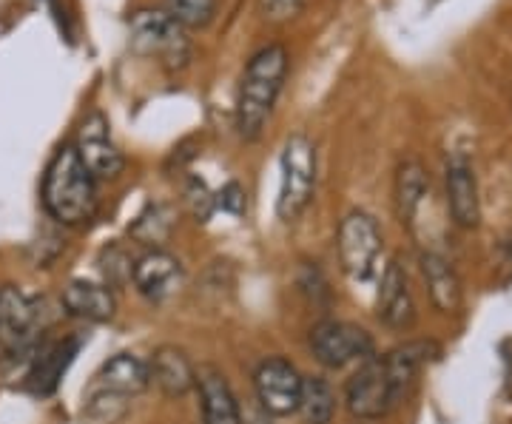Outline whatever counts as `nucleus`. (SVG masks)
<instances>
[{
  "mask_svg": "<svg viewBox=\"0 0 512 424\" xmlns=\"http://www.w3.org/2000/svg\"><path fill=\"white\" fill-rule=\"evenodd\" d=\"M285 77H288V52L279 43L259 49L248 60L237 89V131L242 140L251 143L265 131L285 86Z\"/></svg>",
  "mask_w": 512,
  "mask_h": 424,
  "instance_id": "nucleus-1",
  "label": "nucleus"
},
{
  "mask_svg": "<svg viewBox=\"0 0 512 424\" xmlns=\"http://www.w3.org/2000/svg\"><path fill=\"white\" fill-rule=\"evenodd\" d=\"M43 208L60 225H86L97 214V185L74 143L55 151L43 177Z\"/></svg>",
  "mask_w": 512,
  "mask_h": 424,
  "instance_id": "nucleus-2",
  "label": "nucleus"
},
{
  "mask_svg": "<svg viewBox=\"0 0 512 424\" xmlns=\"http://www.w3.org/2000/svg\"><path fill=\"white\" fill-rule=\"evenodd\" d=\"M148 365L134 353H114L94 373L92 385L86 390L83 416L94 424H114L128 402L148 388Z\"/></svg>",
  "mask_w": 512,
  "mask_h": 424,
  "instance_id": "nucleus-3",
  "label": "nucleus"
},
{
  "mask_svg": "<svg viewBox=\"0 0 512 424\" xmlns=\"http://www.w3.org/2000/svg\"><path fill=\"white\" fill-rule=\"evenodd\" d=\"M316 191V148L305 134H293L279 157V220L293 222L305 214Z\"/></svg>",
  "mask_w": 512,
  "mask_h": 424,
  "instance_id": "nucleus-4",
  "label": "nucleus"
},
{
  "mask_svg": "<svg viewBox=\"0 0 512 424\" xmlns=\"http://www.w3.org/2000/svg\"><path fill=\"white\" fill-rule=\"evenodd\" d=\"M131 49L137 55L157 57L168 72H180L191 60V40L185 29L160 9H140L131 15Z\"/></svg>",
  "mask_w": 512,
  "mask_h": 424,
  "instance_id": "nucleus-5",
  "label": "nucleus"
},
{
  "mask_svg": "<svg viewBox=\"0 0 512 424\" xmlns=\"http://www.w3.org/2000/svg\"><path fill=\"white\" fill-rule=\"evenodd\" d=\"M339 262L342 271L356 282H365L373 277L376 262L382 257V231L379 222L373 220L367 211H350L348 217L339 225Z\"/></svg>",
  "mask_w": 512,
  "mask_h": 424,
  "instance_id": "nucleus-6",
  "label": "nucleus"
},
{
  "mask_svg": "<svg viewBox=\"0 0 512 424\" xmlns=\"http://www.w3.org/2000/svg\"><path fill=\"white\" fill-rule=\"evenodd\" d=\"M311 353L313 359L325 368H348L353 362H365L373 353V339L365 328L350 325V322H336L325 319L311 331Z\"/></svg>",
  "mask_w": 512,
  "mask_h": 424,
  "instance_id": "nucleus-7",
  "label": "nucleus"
},
{
  "mask_svg": "<svg viewBox=\"0 0 512 424\" xmlns=\"http://www.w3.org/2000/svg\"><path fill=\"white\" fill-rule=\"evenodd\" d=\"M345 402H348L350 413L362 422L382 419L399 405V396H396L393 382L387 376L382 356L365 359L359 370L350 376L348 388H345Z\"/></svg>",
  "mask_w": 512,
  "mask_h": 424,
  "instance_id": "nucleus-8",
  "label": "nucleus"
},
{
  "mask_svg": "<svg viewBox=\"0 0 512 424\" xmlns=\"http://www.w3.org/2000/svg\"><path fill=\"white\" fill-rule=\"evenodd\" d=\"M302 379L305 376L293 368L288 359L271 356L259 362V368L254 370L256 402L268 416H291L299 410Z\"/></svg>",
  "mask_w": 512,
  "mask_h": 424,
  "instance_id": "nucleus-9",
  "label": "nucleus"
},
{
  "mask_svg": "<svg viewBox=\"0 0 512 424\" xmlns=\"http://www.w3.org/2000/svg\"><path fill=\"white\" fill-rule=\"evenodd\" d=\"M40 311L37 302L20 288H0V348L18 359L29 353L37 342Z\"/></svg>",
  "mask_w": 512,
  "mask_h": 424,
  "instance_id": "nucleus-10",
  "label": "nucleus"
},
{
  "mask_svg": "<svg viewBox=\"0 0 512 424\" xmlns=\"http://www.w3.org/2000/svg\"><path fill=\"white\" fill-rule=\"evenodd\" d=\"M74 148H77L83 166L92 171L94 180H111V177H117L123 171V166H126L120 148L114 146V140H111L109 120H106L103 111L86 114V120L77 129Z\"/></svg>",
  "mask_w": 512,
  "mask_h": 424,
  "instance_id": "nucleus-11",
  "label": "nucleus"
},
{
  "mask_svg": "<svg viewBox=\"0 0 512 424\" xmlns=\"http://www.w3.org/2000/svg\"><path fill=\"white\" fill-rule=\"evenodd\" d=\"M444 183H447V208L458 228H476L481 220V197H478L476 168L467 154L453 151L444 163Z\"/></svg>",
  "mask_w": 512,
  "mask_h": 424,
  "instance_id": "nucleus-12",
  "label": "nucleus"
},
{
  "mask_svg": "<svg viewBox=\"0 0 512 424\" xmlns=\"http://www.w3.org/2000/svg\"><path fill=\"white\" fill-rule=\"evenodd\" d=\"M131 282L148 302H163L183 285V265L163 248H151L131 268Z\"/></svg>",
  "mask_w": 512,
  "mask_h": 424,
  "instance_id": "nucleus-13",
  "label": "nucleus"
},
{
  "mask_svg": "<svg viewBox=\"0 0 512 424\" xmlns=\"http://www.w3.org/2000/svg\"><path fill=\"white\" fill-rule=\"evenodd\" d=\"M376 311L379 319L390 331H407L416 322V302L407 274L399 262H390L384 268L382 285H379V299H376Z\"/></svg>",
  "mask_w": 512,
  "mask_h": 424,
  "instance_id": "nucleus-14",
  "label": "nucleus"
},
{
  "mask_svg": "<svg viewBox=\"0 0 512 424\" xmlns=\"http://www.w3.org/2000/svg\"><path fill=\"white\" fill-rule=\"evenodd\" d=\"M197 390H200L202 424H242V407L220 368L200 365Z\"/></svg>",
  "mask_w": 512,
  "mask_h": 424,
  "instance_id": "nucleus-15",
  "label": "nucleus"
},
{
  "mask_svg": "<svg viewBox=\"0 0 512 424\" xmlns=\"http://www.w3.org/2000/svg\"><path fill=\"white\" fill-rule=\"evenodd\" d=\"M148 365V382L163 390L168 399H183L185 393L197 388V368L191 359L174 345H163L151 353Z\"/></svg>",
  "mask_w": 512,
  "mask_h": 424,
  "instance_id": "nucleus-16",
  "label": "nucleus"
},
{
  "mask_svg": "<svg viewBox=\"0 0 512 424\" xmlns=\"http://www.w3.org/2000/svg\"><path fill=\"white\" fill-rule=\"evenodd\" d=\"M80 348H83V336H69V339H60L52 348L37 353L32 370L26 376V388L35 396H52L60 388V379L66 376V370L72 368Z\"/></svg>",
  "mask_w": 512,
  "mask_h": 424,
  "instance_id": "nucleus-17",
  "label": "nucleus"
},
{
  "mask_svg": "<svg viewBox=\"0 0 512 424\" xmlns=\"http://www.w3.org/2000/svg\"><path fill=\"white\" fill-rule=\"evenodd\" d=\"M60 305L69 316L86 319V322H109L117 308L109 285H97V282H86V279L69 282L60 294Z\"/></svg>",
  "mask_w": 512,
  "mask_h": 424,
  "instance_id": "nucleus-18",
  "label": "nucleus"
},
{
  "mask_svg": "<svg viewBox=\"0 0 512 424\" xmlns=\"http://www.w3.org/2000/svg\"><path fill=\"white\" fill-rule=\"evenodd\" d=\"M421 274H424V282L430 288L433 305L444 314L458 311V305H461V279H458L453 262L439 251H424L421 254Z\"/></svg>",
  "mask_w": 512,
  "mask_h": 424,
  "instance_id": "nucleus-19",
  "label": "nucleus"
},
{
  "mask_svg": "<svg viewBox=\"0 0 512 424\" xmlns=\"http://www.w3.org/2000/svg\"><path fill=\"white\" fill-rule=\"evenodd\" d=\"M436 353H439V348H436L433 342H407V345H399V348H393L387 356H382L384 368H387V376H390V382H393V390H396L399 402L407 396V390L416 382V376L421 373V368H424Z\"/></svg>",
  "mask_w": 512,
  "mask_h": 424,
  "instance_id": "nucleus-20",
  "label": "nucleus"
},
{
  "mask_svg": "<svg viewBox=\"0 0 512 424\" xmlns=\"http://www.w3.org/2000/svg\"><path fill=\"white\" fill-rule=\"evenodd\" d=\"M427 191H430V185H427L424 168L416 160L402 163L399 174H396V208H399V220L404 225H413L416 222V214H419V208L424 205Z\"/></svg>",
  "mask_w": 512,
  "mask_h": 424,
  "instance_id": "nucleus-21",
  "label": "nucleus"
},
{
  "mask_svg": "<svg viewBox=\"0 0 512 424\" xmlns=\"http://www.w3.org/2000/svg\"><path fill=\"white\" fill-rule=\"evenodd\" d=\"M305 424H330L336 416V393L322 376H305L302 379V396L299 410Z\"/></svg>",
  "mask_w": 512,
  "mask_h": 424,
  "instance_id": "nucleus-22",
  "label": "nucleus"
},
{
  "mask_svg": "<svg viewBox=\"0 0 512 424\" xmlns=\"http://www.w3.org/2000/svg\"><path fill=\"white\" fill-rule=\"evenodd\" d=\"M171 222H174L171 220V211L165 205H148L146 211L137 217V222L131 225V237L137 242H143V245L157 248L168 237Z\"/></svg>",
  "mask_w": 512,
  "mask_h": 424,
  "instance_id": "nucleus-23",
  "label": "nucleus"
},
{
  "mask_svg": "<svg viewBox=\"0 0 512 424\" xmlns=\"http://www.w3.org/2000/svg\"><path fill=\"white\" fill-rule=\"evenodd\" d=\"M165 12L183 29H205L217 15V0H165Z\"/></svg>",
  "mask_w": 512,
  "mask_h": 424,
  "instance_id": "nucleus-24",
  "label": "nucleus"
},
{
  "mask_svg": "<svg viewBox=\"0 0 512 424\" xmlns=\"http://www.w3.org/2000/svg\"><path fill=\"white\" fill-rule=\"evenodd\" d=\"M185 203L191 208V214L197 217L200 222H205L211 217V211H214V205H217V197H211V191H208V185L200 177H191L188 185H185Z\"/></svg>",
  "mask_w": 512,
  "mask_h": 424,
  "instance_id": "nucleus-25",
  "label": "nucleus"
},
{
  "mask_svg": "<svg viewBox=\"0 0 512 424\" xmlns=\"http://www.w3.org/2000/svg\"><path fill=\"white\" fill-rule=\"evenodd\" d=\"M131 268H134V262H131L120 248H109V251L103 254V274L109 279V288L111 285H120V282L131 279Z\"/></svg>",
  "mask_w": 512,
  "mask_h": 424,
  "instance_id": "nucleus-26",
  "label": "nucleus"
},
{
  "mask_svg": "<svg viewBox=\"0 0 512 424\" xmlns=\"http://www.w3.org/2000/svg\"><path fill=\"white\" fill-rule=\"evenodd\" d=\"M302 6H305V0H262L265 15L274 23H285V20L296 18L302 12Z\"/></svg>",
  "mask_w": 512,
  "mask_h": 424,
  "instance_id": "nucleus-27",
  "label": "nucleus"
},
{
  "mask_svg": "<svg viewBox=\"0 0 512 424\" xmlns=\"http://www.w3.org/2000/svg\"><path fill=\"white\" fill-rule=\"evenodd\" d=\"M217 203H220L225 211H231V214H242V211H245V191H242V185H225L220 191V197H217Z\"/></svg>",
  "mask_w": 512,
  "mask_h": 424,
  "instance_id": "nucleus-28",
  "label": "nucleus"
}]
</instances>
